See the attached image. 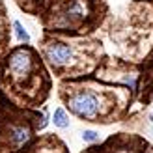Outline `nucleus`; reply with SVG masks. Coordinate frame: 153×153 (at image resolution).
Wrapping results in <instances>:
<instances>
[{
  "label": "nucleus",
  "instance_id": "3",
  "mask_svg": "<svg viewBox=\"0 0 153 153\" xmlns=\"http://www.w3.org/2000/svg\"><path fill=\"white\" fill-rule=\"evenodd\" d=\"M30 67H32V60H30L28 52L25 51H17L13 52L11 58H10V69L15 76H25L28 75Z\"/></svg>",
  "mask_w": 153,
  "mask_h": 153
},
{
  "label": "nucleus",
  "instance_id": "7",
  "mask_svg": "<svg viewBox=\"0 0 153 153\" xmlns=\"http://www.w3.org/2000/svg\"><path fill=\"white\" fill-rule=\"evenodd\" d=\"M82 140L84 142H97L99 140V134L95 131H91V129H86V131L82 133Z\"/></svg>",
  "mask_w": 153,
  "mask_h": 153
},
{
  "label": "nucleus",
  "instance_id": "1",
  "mask_svg": "<svg viewBox=\"0 0 153 153\" xmlns=\"http://www.w3.org/2000/svg\"><path fill=\"white\" fill-rule=\"evenodd\" d=\"M99 99L95 94H91V91H80V94H76L69 99V108L71 112H75L76 116L80 118H95L99 114Z\"/></svg>",
  "mask_w": 153,
  "mask_h": 153
},
{
  "label": "nucleus",
  "instance_id": "8",
  "mask_svg": "<svg viewBox=\"0 0 153 153\" xmlns=\"http://www.w3.org/2000/svg\"><path fill=\"white\" fill-rule=\"evenodd\" d=\"M149 120H151V123H153V112H151V114H149Z\"/></svg>",
  "mask_w": 153,
  "mask_h": 153
},
{
  "label": "nucleus",
  "instance_id": "4",
  "mask_svg": "<svg viewBox=\"0 0 153 153\" xmlns=\"http://www.w3.org/2000/svg\"><path fill=\"white\" fill-rule=\"evenodd\" d=\"M52 121H54V125L60 127V129H67V127H69V118H67V114H65L64 108H56L54 110Z\"/></svg>",
  "mask_w": 153,
  "mask_h": 153
},
{
  "label": "nucleus",
  "instance_id": "6",
  "mask_svg": "<svg viewBox=\"0 0 153 153\" xmlns=\"http://www.w3.org/2000/svg\"><path fill=\"white\" fill-rule=\"evenodd\" d=\"M13 30H15V36H17L19 41H22V43H28L30 41V34L25 30V26H22L19 21H13Z\"/></svg>",
  "mask_w": 153,
  "mask_h": 153
},
{
  "label": "nucleus",
  "instance_id": "2",
  "mask_svg": "<svg viewBox=\"0 0 153 153\" xmlns=\"http://www.w3.org/2000/svg\"><path fill=\"white\" fill-rule=\"evenodd\" d=\"M45 54H47V60L54 65H64L69 64V60L73 58V49L65 43H51L45 49Z\"/></svg>",
  "mask_w": 153,
  "mask_h": 153
},
{
  "label": "nucleus",
  "instance_id": "5",
  "mask_svg": "<svg viewBox=\"0 0 153 153\" xmlns=\"http://www.w3.org/2000/svg\"><path fill=\"white\" fill-rule=\"evenodd\" d=\"M28 138H30V133H28V129H25V127L13 129V133H11V140H13V144H15V146H21V144H25Z\"/></svg>",
  "mask_w": 153,
  "mask_h": 153
}]
</instances>
